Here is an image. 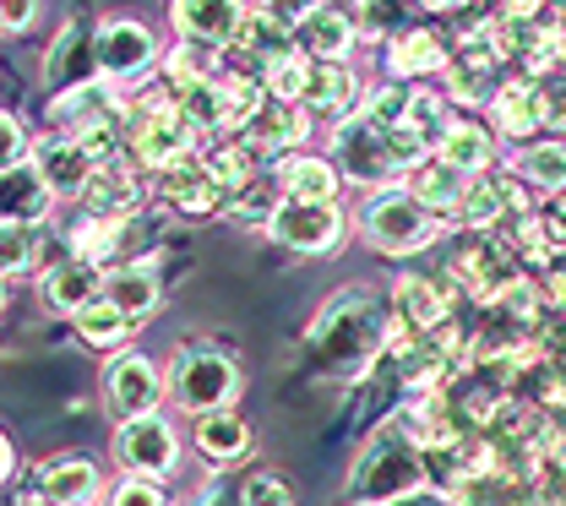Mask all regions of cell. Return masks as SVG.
Listing matches in <instances>:
<instances>
[{
	"label": "cell",
	"instance_id": "52a82bcc",
	"mask_svg": "<svg viewBox=\"0 0 566 506\" xmlns=\"http://www.w3.org/2000/svg\"><path fill=\"white\" fill-rule=\"evenodd\" d=\"M115 452L132 474H169L175 468V431L158 420V414H137V420H120L115 435Z\"/></svg>",
	"mask_w": 566,
	"mask_h": 506
},
{
	"label": "cell",
	"instance_id": "7c38bea8",
	"mask_svg": "<svg viewBox=\"0 0 566 506\" xmlns=\"http://www.w3.org/2000/svg\"><path fill=\"white\" fill-rule=\"evenodd\" d=\"M50 202H55V191L39 175V164L17 158L11 169H0V223H39L50 213Z\"/></svg>",
	"mask_w": 566,
	"mask_h": 506
},
{
	"label": "cell",
	"instance_id": "60d3db41",
	"mask_svg": "<svg viewBox=\"0 0 566 506\" xmlns=\"http://www.w3.org/2000/svg\"><path fill=\"white\" fill-rule=\"evenodd\" d=\"M409 126L420 131L424 143H441L447 126H452V120H447V104H441L436 93H409Z\"/></svg>",
	"mask_w": 566,
	"mask_h": 506
},
{
	"label": "cell",
	"instance_id": "5bb4252c",
	"mask_svg": "<svg viewBox=\"0 0 566 506\" xmlns=\"http://www.w3.org/2000/svg\"><path fill=\"white\" fill-rule=\"evenodd\" d=\"M289 33L300 39V50H305L311 61H344L349 44H354V22L338 11V6H322V0H316Z\"/></svg>",
	"mask_w": 566,
	"mask_h": 506
},
{
	"label": "cell",
	"instance_id": "ffe728a7",
	"mask_svg": "<svg viewBox=\"0 0 566 506\" xmlns=\"http://www.w3.org/2000/svg\"><path fill=\"white\" fill-rule=\"evenodd\" d=\"M245 131V143L251 147H273V152H283V147L305 143V115H300V104H289V98H262V109L240 126Z\"/></svg>",
	"mask_w": 566,
	"mask_h": 506
},
{
	"label": "cell",
	"instance_id": "11a10c76",
	"mask_svg": "<svg viewBox=\"0 0 566 506\" xmlns=\"http://www.w3.org/2000/svg\"><path fill=\"white\" fill-rule=\"evenodd\" d=\"M556 229H562V234H566V186H562V191H556Z\"/></svg>",
	"mask_w": 566,
	"mask_h": 506
},
{
	"label": "cell",
	"instance_id": "f546056e",
	"mask_svg": "<svg viewBox=\"0 0 566 506\" xmlns=\"http://www.w3.org/2000/svg\"><path fill=\"white\" fill-rule=\"evenodd\" d=\"M424 17V0H359V28L370 39H403Z\"/></svg>",
	"mask_w": 566,
	"mask_h": 506
},
{
	"label": "cell",
	"instance_id": "db71d44e",
	"mask_svg": "<svg viewBox=\"0 0 566 506\" xmlns=\"http://www.w3.org/2000/svg\"><path fill=\"white\" fill-rule=\"evenodd\" d=\"M458 6H469V0H424V11H458Z\"/></svg>",
	"mask_w": 566,
	"mask_h": 506
},
{
	"label": "cell",
	"instance_id": "836d02e7",
	"mask_svg": "<svg viewBox=\"0 0 566 506\" xmlns=\"http://www.w3.org/2000/svg\"><path fill=\"white\" fill-rule=\"evenodd\" d=\"M71 66L76 72H93L98 66V39H87V28H66L61 33V44H55V55H50V87H71Z\"/></svg>",
	"mask_w": 566,
	"mask_h": 506
},
{
	"label": "cell",
	"instance_id": "f6af8a7d",
	"mask_svg": "<svg viewBox=\"0 0 566 506\" xmlns=\"http://www.w3.org/2000/svg\"><path fill=\"white\" fill-rule=\"evenodd\" d=\"M240 506H294V496H289L283 479L262 474V479H245V485H240Z\"/></svg>",
	"mask_w": 566,
	"mask_h": 506
},
{
	"label": "cell",
	"instance_id": "b9f144b4",
	"mask_svg": "<svg viewBox=\"0 0 566 506\" xmlns=\"http://www.w3.org/2000/svg\"><path fill=\"white\" fill-rule=\"evenodd\" d=\"M115 240H120V223H115V218H93L87 229H76V240H71V245H76V256H82V262H93V267H98V262L115 251Z\"/></svg>",
	"mask_w": 566,
	"mask_h": 506
},
{
	"label": "cell",
	"instance_id": "f1b7e54d",
	"mask_svg": "<svg viewBox=\"0 0 566 506\" xmlns=\"http://www.w3.org/2000/svg\"><path fill=\"white\" fill-rule=\"evenodd\" d=\"M409 191L430 213H458L463 208V169H452L447 158L441 164H415V186Z\"/></svg>",
	"mask_w": 566,
	"mask_h": 506
},
{
	"label": "cell",
	"instance_id": "d590c367",
	"mask_svg": "<svg viewBox=\"0 0 566 506\" xmlns=\"http://www.w3.org/2000/svg\"><path fill=\"white\" fill-rule=\"evenodd\" d=\"M441 158H447L452 169H463V175H480V169L491 164V137H485L480 126H447Z\"/></svg>",
	"mask_w": 566,
	"mask_h": 506
},
{
	"label": "cell",
	"instance_id": "74e56055",
	"mask_svg": "<svg viewBox=\"0 0 566 506\" xmlns=\"http://www.w3.org/2000/svg\"><path fill=\"white\" fill-rule=\"evenodd\" d=\"M517 175H523V180H534V186H545V191H562L566 186V147L562 143L528 147V152L517 158Z\"/></svg>",
	"mask_w": 566,
	"mask_h": 506
},
{
	"label": "cell",
	"instance_id": "d4e9b609",
	"mask_svg": "<svg viewBox=\"0 0 566 506\" xmlns=\"http://www.w3.org/2000/svg\"><path fill=\"white\" fill-rule=\"evenodd\" d=\"M104 294V278H98V267L93 262H66V267H55L50 278H44V299L55 305V310H66V316H76L87 299H98Z\"/></svg>",
	"mask_w": 566,
	"mask_h": 506
},
{
	"label": "cell",
	"instance_id": "6da1fadb",
	"mask_svg": "<svg viewBox=\"0 0 566 506\" xmlns=\"http://www.w3.org/2000/svg\"><path fill=\"white\" fill-rule=\"evenodd\" d=\"M381 344H387V321H381V310H376L365 294H344V299H333V305H327V316H322V321H316V333H311V349L322 355L327 370H338V376L365 370L370 355H381Z\"/></svg>",
	"mask_w": 566,
	"mask_h": 506
},
{
	"label": "cell",
	"instance_id": "4fadbf2b",
	"mask_svg": "<svg viewBox=\"0 0 566 506\" xmlns=\"http://www.w3.org/2000/svg\"><path fill=\"white\" fill-rule=\"evenodd\" d=\"M153 66V39H147V28L137 22H104L98 28V72L104 76H120V82H132Z\"/></svg>",
	"mask_w": 566,
	"mask_h": 506
},
{
	"label": "cell",
	"instance_id": "816d5d0a",
	"mask_svg": "<svg viewBox=\"0 0 566 506\" xmlns=\"http://www.w3.org/2000/svg\"><path fill=\"white\" fill-rule=\"evenodd\" d=\"M381 506H452L441 491H424V485H415V491H403V496H392V502H381Z\"/></svg>",
	"mask_w": 566,
	"mask_h": 506
},
{
	"label": "cell",
	"instance_id": "e0dca14e",
	"mask_svg": "<svg viewBox=\"0 0 566 506\" xmlns=\"http://www.w3.org/2000/svg\"><path fill=\"white\" fill-rule=\"evenodd\" d=\"M458 213L469 218L474 229H495L506 218L523 213V186L512 175H485V180H469L463 186V208Z\"/></svg>",
	"mask_w": 566,
	"mask_h": 506
},
{
	"label": "cell",
	"instance_id": "681fc988",
	"mask_svg": "<svg viewBox=\"0 0 566 506\" xmlns=\"http://www.w3.org/2000/svg\"><path fill=\"white\" fill-rule=\"evenodd\" d=\"M311 6H316V0H256V11H268L273 22H283V28H294Z\"/></svg>",
	"mask_w": 566,
	"mask_h": 506
},
{
	"label": "cell",
	"instance_id": "5b68a950",
	"mask_svg": "<svg viewBox=\"0 0 566 506\" xmlns=\"http://www.w3.org/2000/svg\"><path fill=\"white\" fill-rule=\"evenodd\" d=\"M338 169H344L349 180H365V186L392 180V175H398V158H392V143H387V126L354 115L349 126L338 131Z\"/></svg>",
	"mask_w": 566,
	"mask_h": 506
},
{
	"label": "cell",
	"instance_id": "d6986e66",
	"mask_svg": "<svg viewBox=\"0 0 566 506\" xmlns=\"http://www.w3.org/2000/svg\"><path fill=\"white\" fill-rule=\"evenodd\" d=\"M55 120L71 126V131H93V126H115L120 120V104L104 82H76L55 98Z\"/></svg>",
	"mask_w": 566,
	"mask_h": 506
},
{
	"label": "cell",
	"instance_id": "8fae6325",
	"mask_svg": "<svg viewBox=\"0 0 566 506\" xmlns=\"http://www.w3.org/2000/svg\"><path fill=\"white\" fill-rule=\"evenodd\" d=\"M512 262H517V256H512L501 240H495V245H474V251H463V256L452 262V284L463 294H474V299H485V305H495V294L517 278Z\"/></svg>",
	"mask_w": 566,
	"mask_h": 506
},
{
	"label": "cell",
	"instance_id": "7bdbcfd3",
	"mask_svg": "<svg viewBox=\"0 0 566 506\" xmlns=\"http://www.w3.org/2000/svg\"><path fill=\"white\" fill-rule=\"evenodd\" d=\"M212 50H218V44L186 39V44L169 55V72H175V82H202V76H212Z\"/></svg>",
	"mask_w": 566,
	"mask_h": 506
},
{
	"label": "cell",
	"instance_id": "f907efd6",
	"mask_svg": "<svg viewBox=\"0 0 566 506\" xmlns=\"http://www.w3.org/2000/svg\"><path fill=\"white\" fill-rule=\"evenodd\" d=\"M39 0H0V28H28Z\"/></svg>",
	"mask_w": 566,
	"mask_h": 506
},
{
	"label": "cell",
	"instance_id": "9a60e30c",
	"mask_svg": "<svg viewBox=\"0 0 566 506\" xmlns=\"http://www.w3.org/2000/svg\"><path fill=\"white\" fill-rule=\"evenodd\" d=\"M82 208L93 218H115V223H126V218L142 208V186L132 180V169H120V164H98L93 169V180L82 186Z\"/></svg>",
	"mask_w": 566,
	"mask_h": 506
},
{
	"label": "cell",
	"instance_id": "e575fe53",
	"mask_svg": "<svg viewBox=\"0 0 566 506\" xmlns=\"http://www.w3.org/2000/svg\"><path fill=\"white\" fill-rule=\"evenodd\" d=\"M447 66V50H441V39H430V33H403L398 39V50H392V72L398 76H430Z\"/></svg>",
	"mask_w": 566,
	"mask_h": 506
},
{
	"label": "cell",
	"instance_id": "9f6ffc18",
	"mask_svg": "<svg viewBox=\"0 0 566 506\" xmlns=\"http://www.w3.org/2000/svg\"><path fill=\"white\" fill-rule=\"evenodd\" d=\"M11 468V446H6V435H0V474Z\"/></svg>",
	"mask_w": 566,
	"mask_h": 506
},
{
	"label": "cell",
	"instance_id": "603a6c76",
	"mask_svg": "<svg viewBox=\"0 0 566 506\" xmlns=\"http://www.w3.org/2000/svg\"><path fill=\"white\" fill-rule=\"evenodd\" d=\"M104 299H115L132 321H147L158 310V273L153 262H132V267H115L104 278Z\"/></svg>",
	"mask_w": 566,
	"mask_h": 506
},
{
	"label": "cell",
	"instance_id": "277c9868",
	"mask_svg": "<svg viewBox=\"0 0 566 506\" xmlns=\"http://www.w3.org/2000/svg\"><path fill=\"white\" fill-rule=\"evenodd\" d=\"M175 403L191 409V414H208V409H223L234 398V365L212 349H186L175 360Z\"/></svg>",
	"mask_w": 566,
	"mask_h": 506
},
{
	"label": "cell",
	"instance_id": "ba28073f",
	"mask_svg": "<svg viewBox=\"0 0 566 506\" xmlns=\"http://www.w3.org/2000/svg\"><path fill=\"white\" fill-rule=\"evenodd\" d=\"M191 143H197V131H191V120L180 115V104H147L137 115V152L153 169L186 158Z\"/></svg>",
	"mask_w": 566,
	"mask_h": 506
},
{
	"label": "cell",
	"instance_id": "7dc6e473",
	"mask_svg": "<svg viewBox=\"0 0 566 506\" xmlns=\"http://www.w3.org/2000/svg\"><path fill=\"white\" fill-rule=\"evenodd\" d=\"M109 506H164V496H158V485H153L147 474H132V479L115 491V502Z\"/></svg>",
	"mask_w": 566,
	"mask_h": 506
},
{
	"label": "cell",
	"instance_id": "f35d334b",
	"mask_svg": "<svg viewBox=\"0 0 566 506\" xmlns=\"http://www.w3.org/2000/svg\"><path fill=\"white\" fill-rule=\"evenodd\" d=\"M33 256H39V229L33 223H0V278L28 273Z\"/></svg>",
	"mask_w": 566,
	"mask_h": 506
},
{
	"label": "cell",
	"instance_id": "3957f363",
	"mask_svg": "<svg viewBox=\"0 0 566 506\" xmlns=\"http://www.w3.org/2000/svg\"><path fill=\"white\" fill-rule=\"evenodd\" d=\"M436 213L424 208L415 191H387V197H376L370 208H365V234H370V245L376 251H392V256H409V251H420L436 240Z\"/></svg>",
	"mask_w": 566,
	"mask_h": 506
},
{
	"label": "cell",
	"instance_id": "bcb514c9",
	"mask_svg": "<svg viewBox=\"0 0 566 506\" xmlns=\"http://www.w3.org/2000/svg\"><path fill=\"white\" fill-rule=\"evenodd\" d=\"M539 115L545 126L566 131V76H539Z\"/></svg>",
	"mask_w": 566,
	"mask_h": 506
},
{
	"label": "cell",
	"instance_id": "7a4b0ae2",
	"mask_svg": "<svg viewBox=\"0 0 566 506\" xmlns=\"http://www.w3.org/2000/svg\"><path fill=\"white\" fill-rule=\"evenodd\" d=\"M424 446L415 435L403 431H381L370 446H365V457H359V468H354V496L359 502H392V496H403V491H415L424 485Z\"/></svg>",
	"mask_w": 566,
	"mask_h": 506
},
{
	"label": "cell",
	"instance_id": "9c48e42d",
	"mask_svg": "<svg viewBox=\"0 0 566 506\" xmlns=\"http://www.w3.org/2000/svg\"><path fill=\"white\" fill-rule=\"evenodd\" d=\"M104 392H109V409L120 420H137V414H153L164 387H158V370L142 360V355H120V360L104 370Z\"/></svg>",
	"mask_w": 566,
	"mask_h": 506
},
{
	"label": "cell",
	"instance_id": "8992f818",
	"mask_svg": "<svg viewBox=\"0 0 566 506\" xmlns=\"http://www.w3.org/2000/svg\"><path fill=\"white\" fill-rule=\"evenodd\" d=\"M273 234H279L289 251H333L338 234H344V218H338L333 202L289 197L283 208H273Z\"/></svg>",
	"mask_w": 566,
	"mask_h": 506
},
{
	"label": "cell",
	"instance_id": "4316f807",
	"mask_svg": "<svg viewBox=\"0 0 566 506\" xmlns=\"http://www.w3.org/2000/svg\"><path fill=\"white\" fill-rule=\"evenodd\" d=\"M495 126H501L506 137H534V131L545 126V115H539V82H512V87H501V93H495Z\"/></svg>",
	"mask_w": 566,
	"mask_h": 506
},
{
	"label": "cell",
	"instance_id": "ee69618b",
	"mask_svg": "<svg viewBox=\"0 0 566 506\" xmlns=\"http://www.w3.org/2000/svg\"><path fill=\"white\" fill-rule=\"evenodd\" d=\"M365 120H376V126H403V120H409V93L381 87V93L365 104Z\"/></svg>",
	"mask_w": 566,
	"mask_h": 506
},
{
	"label": "cell",
	"instance_id": "f5cc1de1",
	"mask_svg": "<svg viewBox=\"0 0 566 506\" xmlns=\"http://www.w3.org/2000/svg\"><path fill=\"white\" fill-rule=\"evenodd\" d=\"M539 11H545V0H506V11H501V17H517V22H539Z\"/></svg>",
	"mask_w": 566,
	"mask_h": 506
},
{
	"label": "cell",
	"instance_id": "cb8c5ba5",
	"mask_svg": "<svg viewBox=\"0 0 566 506\" xmlns=\"http://www.w3.org/2000/svg\"><path fill=\"white\" fill-rule=\"evenodd\" d=\"M98 496V468L93 463H76V457H66V463H50L44 474H39V502L50 506H87Z\"/></svg>",
	"mask_w": 566,
	"mask_h": 506
},
{
	"label": "cell",
	"instance_id": "4dcf8cb0",
	"mask_svg": "<svg viewBox=\"0 0 566 506\" xmlns=\"http://www.w3.org/2000/svg\"><path fill=\"white\" fill-rule=\"evenodd\" d=\"M197 446H202V457H212V463H234L251 446V431L234 414L208 409V414H197Z\"/></svg>",
	"mask_w": 566,
	"mask_h": 506
},
{
	"label": "cell",
	"instance_id": "83f0119b",
	"mask_svg": "<svg viewBox=\"0 0 566 506\" xmlns=\"http://www.w3.org/2000/svg\"><path fill=\"white\" fill-rule=\"evenodd\" d=\"M234 44L251 55V61H262V66H273L289 55V44H294V33L273 22L268 11H251V17H240V28H234Z\"/></svg>",
	"mask_w": 566,
	"mask_h": 506
},
{
	"label": "cell",
	"instance_id": "1f68e13d",
	"mask_svg": "<svg viewBox=\"0 0 566 506\" xmlns=\"http://www.w3.org/2000/svg\"><path fill=\"white\" fill-rule=\"evenodd\" d=\"M132 327H137V321H132V316H126L115 299H104V294H98V299H87V305L76 310V333H82L87 344H98V349L120 344Z\"/></svg>",
	"mask_w": 566,
	"mask_h": 506
},
{
	"label": "cell",
	"instance_id": "44dd1931",
	"mask_svg": "<svg viewBox=\"0 0 566 506\" xmlns=\"http://www.w3.org/2000/svg\"><path fill=\"white\" fill-rule=\"evenodd\" d=\"M240 0H175V22L186 39H202V44H229L234 28H240Z\"/></svg>",
	"mask_w": 566,
	"mask_h": 506
},
{
	"label": "cell",
	"instance_id": "680465c9",
	"mask_svg": "<svg viewBox=\"0 0 566 506\" xmlns=\"http://www.w3.org/2000/svg\"><path fill=\"white\" fill-rule=\"evenodd\" d=\"M0 305H6V289H0Z\"/></svg>",
	"mask_w": 566,
	"mask_h": 506
},
{
	"label": "cell",
	"instance_id": "ab89813d",
	"mask_svg": "<svg viewBox=\"0 0 566 506\" xmlns=\"http://www.w3.org/2000/svg\"><path fill=\"white\" fill-rule=\"evenodd\" d=\"M311 66H316L311 55H294V50H289L283 61L268 66V93H273V98H289V104H300L305 87H311Z\"/></svg>",
	"mask_w": 566,
	"mask_h": 506
},
{
	"label": "cell",
	"instance_id": "8d00e7d4",
	"mask_svg": "<svg viewBox=\"0 0 566 506\" xmlns=\"http://www.w3.org/2000/svg\"><path fill=\"white\" fill-rule=\"evenodd\" d=\"M202 164H208V175L218 180V191H245V186H251V169H256V158H251V143H223V147H212Z\"/></svg>",
	"mask_w": 566,
	"mask_h": 506
},
{
	"label": "cell",
	"instance_id": "484cf974",
	"mask_svg": "<svg viewBox=\"0 0 566 506\" xmlns=\"http://www.w3.org/2000/svg\"><path fill=\"white\" fill-rule=\"evenodd\" d=\"M354 98H359V87H354V76L344 72V61H316V66H311V87H305L300 104H311V109H322V115H349Z\"/></svg>",
	"mask_w": 566,
	"mask_h": 506
},
{
	"label": "cell",
	"instance_id": "6f0895ef",
	"mask_svg": "<svg viewBox=\"0 0 566 506\" xmlns=\"http://www.w3.org/2000/svg\"><path fill=\"white\" fill-rule=\"evenodd\" d=\"M322 6H338V11H344V6H359V0H322Z\"/></svg>",
	"mask_w": 566,
	"mask_h": 506
},
{
	"label": "cell",
	"instance_id": "30bf717a",
	"mask_svg": "<svg viewBox=\"0 0 566 506\" xmlns=\"http://www.w3.org/2000/svg\"><path fill=\"white\" fill-rule=\"evenodd\" d=\"M33 164H39V175L50 180L55 197H82V186H87L93 169H98L93 147L82 143V137H50V143H39Z\"/></svg>",
	"mask_w": 566,
	"mask_h": 506
},
{
	"label": "cell",
	"instance_id": "ac0fdd59",
	"mask_svg": "<svg viewBox=\"0 0 566 506\" xmlns=\"http://www.w3.org/2000/svg\"><path fill=\"white\" fill-rule=\"evenodd\" d=\"M158 186H164V197L175 202V208H186V213H208L218 208V180L208 175V164L202 158H175V164H164L158 169Z\"/></svg>",
	"mask_w": 566,
	"mask_h": 506
},
{
	"label": "cell",
	"instance_id": "7402d4cb",
	"mask_svg": "<svg viewBox=\"0 0 566 506\" xmlns=\"http://www.w3.org/2000/svg\"><path fill=\"white\" fill-rule=\"evenodd\" d=\"M392 310H398V321L409 333H424V327L447 321V284H436V278H398Z\"/></svg>",
	"mask_w": 566,
	"mask_h": 506
},
{
	"label": "cell",
	"instance_id": "c3c4849f",
	"mask_svg": "<svg viewBox=\"0 0 566 506\" xmlns=\"http://www.w3.org/2000/svg\"><path fill=\"white\" fill-rule=\"evenodd\" d=\"M22 147H28V137H22V126H17L11 115H0V169H11V164L22 158Z\"/></svg>",
	"mask_w": 566,
	"mask_h": 506
},
{
	"label": "cell",
	"instance_id": "d6a6232c",
	"mask_svg": "<svg viewBox=\"0 0 566 506\" xmlns=\"http://www.w3.org/2000/svg\"><path fill=\"white\" fill-rule=\"evenodd\" d=\"M283 186H289V197L333 202V197H338V169L322 164V158H289V164H283Z\"/></svg>",
	"mask_w": 566,
	"mask_h": 506
},
{
	"label": "cell",
	"instance_id": "2e32d148",
	"mask_svg": "<svg viewBox=\"0 0 566 506\" xmlns=\"http://www.w3.org/2000/svg\"><path fill=\"white\" fill-rule=\"evenodd\" d=\"M495 72H501V55L491 50V39H485V28L463 44V55L447 66V76H452V98H463V104H485V98H495L501 87H495Z\"/></svg>",
	"mask_w": 566,
	"mask_h": 506
}]
</instances>
